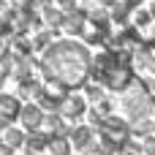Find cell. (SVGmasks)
<instances>
[{
    "instance_id": "obj_1",
    "label": "cell",
    "mask_w": 155,
    "mask_h": 155,
    "mask_svg": "<svg viewBox=\"0 0 155 155\" xmlns=\"http://www.w3.org/2000/svg\"><path fill=\"white\" fill-rule=\"evenodd\" d=\"M95 57L84 41L76 38H60L54 41L41 57H38V74L44 82L54 79L65 84L68 90H79L93 79Z\"/></svg>"
},
{
    "instance_id": "obj_2",
    "label": "cell",
    "mask_w": 155,
    "mask_h": 155,
    "mask_svg": "<svg viewBox=\"0 0 155 155\" xmlns=\"http://www.w3.org/2000/svg\"><path fill=\"white\" fill-rule=\"evenodd\" d=\"M93 79L104 84L112 93H125L139 76L134 71V49H109L104 46L101 54H95V71Z\"/></svg>"
},
{
    "instance_id": "obj_3",
    "label": "cell",
    "mask_w": 155,
    "mask_h": 155,
    "mask_svg": "<svg viewBox=\"0 0 155 155\" xmlns=\"http://www.w3.org/2000/svg\"><path fill=\"white\" fill-rule=\"evenodd\" d=\"M123 109L128 114V120H139V117H153L155 104H153V93L144 87L142 79H136L125 93H123Z\"/></svg>"
},
{
    "instance_id": "obj_4",
    "label": "cell",
    "mask_w": 155,
    "mask_h": 155,
    "mask_svg": "<svg viewBox=\"0 0 155 155\" xmlns=\"http://www.w3.org/2000/svg\"><path fill=\"white\" fill-rule=\"evenodd\" d=\"M98 136H101V142L106 144V147H112L114 153L134 136V131H131V120H125V117H120V114H109V117H104V123L98 125Z\"/></svg>"
},
{
    "instance_id": "obj_5",
    "label": "cell",
    "mask_w": 155,
    "mask_h": 155,
    "mask_svg": "<svg viewBox=\"0 0 155 155\" xmlns=\"http://www.w3.org/2000/svg\"><path fill=\"white\" fill-rule=\"evenodd\" d=\"M44 117H46V112L41 109V104H38V101H30V104H22V112H19V125H22L27 134H33V131H41Z\"/></svg>"
},
{
    "instance_id": "obj_6",
    "label": "cell",
    "mask_w": 155,
    "mask_h": 155,
    "mask_svg": "<svg viewBox=\"0 0 155 155\" xmlns=\"http://www.w3.org/2000/svg\"><path fill=\"white\" fill-rule=\"evenodd\" d=\"M60 114L65 120H79V117H87V98L84 93H68L63 98V106H60Z\"/></svg>"
},
{
    "instance_id": "obj_7",
    "label": "cell",
    "mask_w": 155,
    "mask_h": 155,
    "mask_svg": "<svg viewBox=\"0 0 155 155\" xmlns=\"http://www.w3.org/2000/svg\"><path fill=\"white\" fill-rule=\"evenodd\" d=\"M153 46L142 44L136 52H134V71L139 79H147V76H155V52H150Z\"/></svg>"
},
{
    "instance_id": "obj_8",
    "label": "cell",
    "mask_w": 155,
    "mask_h": 155,
    "mask_svg": "<svg viewBox=\"0 0 155 155\" xmlns=\"http://www.w3.org/2000/svg\"><path fill=\"white\" fill-rule=\"evenodd\" d=\"M22 98L19 95H11V93H0V120L5 125H11L14 120H19V112H22Z\"/></svg>"
},
{
    "instance_id": "obj_9",
    "label": "cell",
    "mask_w": 155,
    "mask_h": 155,
    "mask_svg": "<svg viewBox=\"0 0 155 155\" xmlns=\"http://www.w3.org/2000/svg\"><path fill=\"white\" fill-rule=\"evenodd\" d=\"M49 139L44 131H33L27 134V144H25V155H46L49 153Z\"/></svg>"
},
{
    "instance_id": "obj_10",
    "label": "cell",
    "mask_w": 155,
    "mask_h": 155,
    "mask_svg": "<svg viewBox=\"0 0 155 155\" xmlns=\"http://www.w3.org/2000/svg\"><path fill=\"white\" fill-rule=\"evenodd\" d=\"M41 22H44L46 27H52V30H63L65 11H63L60 5H54V3H46V5L41 8Z\"/></svg>"
},
{
    "instance_id": "obj_11",
    "label": "cell",
    "mask_w": 155,
    "mask_h": 155,
    "mask_svg": "<svg viewBox=\"0 0 155 155\" xmlns=\"http://www.w3.org/2000/svg\"><path fill=\"white\" fill-rule=\"evenodd\" d=\"M0 136H3V142L16 153V150H25V144H27V131L25 128H16V125H5L3 131H0Z\"/></svg>"
},
{
    "instance_id": "obj_12",
    "label": "cell",
    "mask_w": 155,
    "mask_h": 155,
    "mask_svg": "<svg viewBox=\"0 0 155 155\" xmlns=\"http://www.w3.org/2000/svg\"><path fill=\"white\" fill-rule=\"evenodd\" d=\"M44 93V79H27V82H16V95L25 101H38Z\"/></svg>"
},
{
    "instance_id": "obj_13",
    "label": "cell",
    "mask_w": 155,
    "mask_h": 155,
    "mask_svg": "<svg viewBox=\"0 0 155 155\" xmlns=\"http://www.w3.org/2000/svg\"><path fill=\"white\" fill-rule=\"evenodd\" d=\"M30 44H33V52H46L52 44H54V30L52 27H46V30H35V33H30Z\"/></svg>"
},
{
    "instance_id": "obj_14",
    "label": "cell",
    "mask_w": 155,
    "mask_h": 155,
    "mask_svg": "<svg viewBox=\"0 0 155 155\" xmlns=\"http://www.w3.org/2000/svg\"><path fill=\"white\" fill-rule=\"evenodd\" d=\"M49 155H76L68 136H52L49 139Z\"/></svg>"
},
{
    "instance_id": "obj_15",
    "label": "cell",
    "mask_w": 155,
    "mask_h": 155,
    "mask_svg": "<svg viewBox=\"0 0 155 155\" xmlns=\"http://www.w3.org/2000/svg\"><path fill=\"white\" fill-rule=\"evenodd\" d=\"M84 98H87L90 104H98V101L106 98V87L98 84V82H87V84H84Z\"/></svg>"
},
{
    "instance_id": "obj_16",
    "label": "cell",
    "mask_w": 155,
    "mask_h": 155,
    "mask_svg": "<svg viewBox=\"0 0 155 155\" xmlns=\"http://www.w3.org/2000/svg\"><path fill=\"white\" fill-rule=\"evenodd\" d=\"M38 104H41V109L49 114V112H60V106H63V98H54V95H49V93H41Z\"/></svg>"
},
{
    "instance_id": "obj_17",
    "label": "cell",
    "mask_w": 155,
    "mask_h": 155,
    "mask_svg": "<svg viewBox=\"0 0 155 155\" xmlns=\"http://www.w3.org/2000/svg\"><path fill=\"white\" fill-rule=\"evenodd\" d=\"M136 139H139V150H142V155H155V134L136 136Z\"/></svg>"
},
{
    "instance_id": "obj_18",
    "label": "cell",
    "mask_w": 155,
    "mask_h": 155,
    "mask_svg": "<svg viewBox=\"0 0 155 155\" xmlns=\"http://www.w3.org/2000/svg\"><path fill=\"white\" fill-rule=\"evenodd\" d=\"M54 5H60L65 14L68 11H76V0H54Z\"/></svg>"
},
{
    "instance_id": "obj_19",
    "label": "cell",
    "mask_w": 155,
    "mask_h": 155,
    "mask_svg": "<svg viewBox=\"0 0 155 155\" xmlns=\"http://www.w3.org/2000/svg\"><path fill=\"white\" fill-rule=\"evenodd\" d=\"M0 155H14V150H11V147L3 142V136H0Z\"/></svg>"
},
{
    "instance_id": "obj_20",
    "label": "cell",
    "mask_w": 155,
    "mask_h": 155,
    "mask_svg": "<svg viewBox=\"0 0 155 155\" xmlns=\"http://www.w3.org/2000/svg\"><path fill=\"white\" fill-rule=\"evenodd\" d=\"M0 93H3V79H0Z\"/></svg>"
},
{
    "instance_id": "obj_21",
    "label": "cell",
    "mask_w": 155,
    "mask_h": 155,
    "mask_svg": "<svg viewBox=\"0 0 155 155\" xmlns=\"http://www.w3.org/2000/svg\"><path fill=\"white\" fill-rule=\"evenodd\" d=\"M46 155H49V153H46Z\"/></svg>"
}]
</instances>
